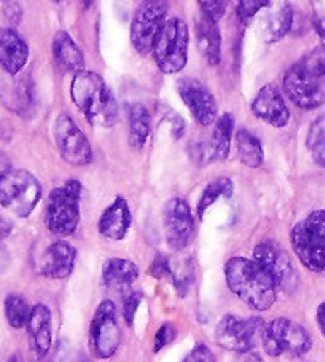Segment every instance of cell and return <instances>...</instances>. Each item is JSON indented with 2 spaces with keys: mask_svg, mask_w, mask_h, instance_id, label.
Instances as JSON below:
<instances>
[{
  "mask_svg": "<svg viewBox=\"0 0 325 362\" xmlns=\"http://www.w3.org/2000/svg\"><path fill=\"white\" fill-rule=\"evenodd\" d=\"M293 23V11L289 4H280L279 8H274L270 16L261 24L264 39L268 43L279 42L289 34Z\"/></svg>",
  "mask_w": 325,
  "mask_h": 362,
  "instance_id": "d4e9b609",
  "label": "cell"
},
{
  "mask_svg": "<svg viewBox=\"0 0 325 362\" xmlns=\"http://www.w3.org/2000/svg\"><path fill=\"white\" fill-rule=\"evenodd\" d=\"M150 274H153L155 278H165L171 274V267H170V260L165 255H156V259L153 260L152 267H150Z\"/></svg>",
  "mask_w": 325,
  "mask_h": 362,
  "instance_id": "8d00e7d4",
  "label": "cell"
},
{
  "mask_svg": "<svg viewBox=\"0 0 325 362\" xmlns=\"http://www.w3.org/2000/svg\"><path fill=\"white\" fill-rule=\"evenodd\" d=\"M177 91L195 120L203 127L217 122V101L212 91L196 78H180Z\"/></svg>",
  "mask_w": 325,
  "mask_h": 362,
  "instance_id": "9a60e30c",
  "label": "cell"
},
{
  "mask_svg": "<svg viewBox=\"0 0 325 362\" xmlns=\"http://www.w3.org/2000/svg\"><path fill=\"white\" fill-rule=\"evenodd\" d=\"M141 298H142V296L139 294V292H129V294L124 297V300H123V317H124V321H126L128 326H133L136 311L141 305Z\"/></svg>",
  "mask_w": 325,
  "mask_h": 362,
  "instance_id": "836d02e7",
  "label": "cell"
},
{
  "mask_svg": "<svg viewBox=\"0 0 325 362\" xmlns=\"http://www.w3.org/2000/svg\"><path fill=\"white\" fill-rule=\"evenodd\" d=\"M71 98L93 127L110 128L118 122V105L107 83L99 74L81 71L71 83Z\"/></svg>",
  "mask_w": 325,
  "mask_h": 362,
  "instance_id": "6da1fadb",
  "label": "cell"
},
{
  "mask_svg": "<svg viewBox=\"0 0 325 362\" xmlns=\"http://www.w3.org/2000/svg\"><path fill=\"white\" fill-rule=\"evenodd\" d=\"M153 58L165 74L180 72L189 58V26L180 18L166 20L153 45Z\"/></svg>",
  "mask_w": 325,
  "mask_h": 362,
  "instance_id": "8992f818",
  "label": "cell"
},
{
  "mask_svg": "<svg viewBox=\"0 0 325 362\" xmlns=\"http://www.w3.org/2000/svg\"><path fill=\"white\" fill-rule=\"evenodd\" d=\"M137 278H139V268L131 260L114 257L104 264L102 279L109 289L126 291Z\"/></svg>",
  "mask_w": 325,
  "mask_h": 362,
  "instance_id": "603a6c76",
  "label": "cell"
},
{
  "mask_svg": "<svg viewBox=\"0 0 325 362\" xmlns=\"http://www.w3.org/2000/svg\"><path fill=\"white\" fill-rule=\"evenodd\" d=\"M150 112L143 104H133L129 109V146L141 151L150 136Z\"/></svg>",
  "mask_w": 325,
  "mask_h": 362,
  "instance_id": "484cf974",
  "label": "cell"
},
{
  "mask_svg": "<svg viewBox=\"0 0 325 362\" xmlns=\"http://www.w3.org/2000/svg\"><path fill=\"white\" fill-rule=\"evenodd\" d=\"M265 322L260 317H251V320H240L233 315L225 316L218 322L215 330L217 343L223 349L233 351L237 354L251 353L261 343Z\"/></svg>",
  "mask_w": 325,
  "mask_h": 362,
  "instance_id": "ba28073f",
  "label": "cell"
},
{
  "mask_svg": "<svg viewBox=\"0 0 325 362\" xmlns=\"http://www.w3.org/2000/svg\"><path fill=\"white\" fill-rule=\"evenodd\" d=\"M306 71L311 72L312 76L325 80V45H319L314 49L305 56V58L300 61Z\"/></svg>",
  "mask_w": 325,
  "mask_h": 362,
  "instance_id": "4dcf8cb0",
  "label": "cell"
},
{
  "mask_svg": "<svg viewBox=\"0 0 325 362\" xmlns=\"http://www.w3.org/2000/svg\"><path fill=\"white\" fill-rule=\"evenodd\" d=\"M10 233H11V222L0 216V240L7 238Z\"/></svg>",
  "mask_w": 325,
  "mask_h": 362,
  "instance_id": "ab89813d",
  "label": "cell"
},
{
  "mask_svg": "<svg viewBox=\"0 0 325 362\" xmlns=\"http://www.w3.org/2000/svg\"><path fill=\"white\" fill-rule=\"evenodd\" d=\"M231 195H233V182H231L228 177H218L209 182L204 192L201 193V197H199V203L196 208L199 219H203L204 212L208 211L209 206L214 204L218 198H231Z\"/></svg>",
  "mask_w": 325,
  "mask_h": 362,
  "instance_id": "83f0119b",
  "label": "cell"
},
{
  "mask_svg": "<svg viewBox=\"0 0 325 362\" xmlns=\"http://www.w3.org/2000/svg\"><path fill=\"white\" fill-rule=\"evenodd\" d=\"M251 110L255 117L274 128H284L290 120V110L287 107L284 98L280 96L276 85L273 83L265 85L257 93Z\"/></svg>",
  "mask_w": 325,
  "mask_h": 362,
  "instance_id": "2e32d148",
  "label": "cell"
},
{
  "mask_svg": "<svg viewBox=\"0 0 325 362\" xmlns=\"http://www.w3.org/2000/svg\"><path fill=\"white\" fill-rule=\"evenodd\" d=\"M254 262L268 276L274 286L283 291H292L297 286V272L290 255L285 249L273 241H264L254 249Z\"/></svg>",
  "mask_w": 325,
  "mask_h": 362,
  "instance_id": "7c38bea8",
  "label": "cell"
},
{
  "mask_svg": "<svg viewBox=\"0 0 325 362\" xmlns=\"http://www.w3.org/2000/svg\"><path fill=\"white\" fill-rule=\"evenodd\" d=\"M167 4L166 2H143L136 10L131 23V43L137 53L148 54L153 52L156 37L166 23Z\"/></svg>",
  "mask_w": 325,
  "mask_h": 362,
  "instance_id": "30bf717a",
  "label": "cell"
},
{
  "mask_svg": "<svg viewBox=\"0 0 325 362\" xmlns=\"http://www.w3.org/2000/svg\"><path fill=\"white\" fill-rule=\"evenodd\" d=\"M30 311L32 308L29 307L26 298L18 294H10L5 298V316L11 327L23 329L28 326Z\"/></svg>",
  "mask_w": 325,
  "mask_h": 362,
  "instance_id": "f1b7e54d",
  "label": "cell"
},
{
  "mask_svg": "<svg viewBox=\"0 0 325 362\" xmlns=\"http://www.w3.org/2000/svg\"><path fill=\"white\" fill-rule=\"evenodd\" d=\"M162 216L167 245L174 251H182L195 238V219L189 203L184 198L174 197L165 204Z\"/></svg>",
  "mask_w": 325,
  "mask_h": 362,
  "instance_id": "5bb4252c",
  "label": "cell"
},
{
  "mask_svg": "<svg viewBox=\"0 0 325 362\" xmlns=\"http://www.w3.org/2000/svg\"><path fill=\"white\" fill-rule=\"evenodd\" d=\"M77 251L67 241H54L43 252L39 262V273L52 279L67 278L73 272Z\"/></svg>",
  "mask_w": 325,
  "mask_h": 362,
  "instance_id": "e0dca14e",
  "label": "cell"
},
{
  "mask_svg": "<svg viewBox=\"0 0 325 362\" xmlns=\"http://www.w3.org/2000/svg\"><path fill=\"white\" fill-rule=\"evenodd\" d=\"M316 320H317L319 330H321L322 335H324V339H325V302H322V303L317 307Z\"/></svg>",
  "mask_w": 325,
  "mask_h": 362,
  "instance_id": "f35d334b",
  "label": "cell"
},
{
  "mask_svg": "<svg viewBox=\"0 0 325 362\" xmlns=\"http://www.w3.org/2000/svg\"><path fill=\"white\" fill-rule=\"evenodd\" d=\"M42 198V185L32 173L7 168L0 173V204L18 217H29Z\"/></svg>",
  "mask_w": 325,
  "mask_h": 362,
  "instance_id": "277c9868",
  "label": "cell"
},
{
  "mask_svg": "<svg viewBox=\"0 0 325 362\" xmlns=\"http://www.w3.org/2000/svg\"><path fill=\"white\" fill-rule=\"evenodd\" d=\"M235 139L237 157H240L241 163L249 168H259L264 161V148H261V144L257 137L246 129H240Z\"/></svg>",
  "mask_w": 325,
  "mask_h": 362,
  "instance_id": "4316f807",
  "label": "cell"
},
{
  "mask_svg": "<svg viewBox=\"0 0 325 362\" xmlns=\"http://www.w3.org/2000/svg\"><path fill=\"white\" fill-rule=\"evenodd\" d=\"M284 91L287 98L303 110L321 107L325 103V82L297 62L284 76Z\"/></svg>",
  "mask_w": 325,
  "mask_h": 362,
  "instance_id": "8fae6325",
  "label": "cell"
},
{
  "mask_svg": "<svg viewBox=\"0 0 325 362\" xmlns=\"http://www.w3.org/2000/svg\"><path fill=\"white\" fill-rule=\"evenodd\" d=\"M292 247L309 272L325 270V209L312 211L297 222L290 232Z\"/></svg>",
  "mask_w": 325,
  "mask_h": 362,
  "instance_id": "3957f363",
  "label": "cell"
},
{
  "mask_svg": "<svg viewBox=\"0 0 325 362\" xmlns=\"http://www.w3.org/2000/svg\"><path fill=\"white\" fill-rule=\"evenodd\" d=\"M233 362H264V361H261V358H260L259 354H255V353L251 351V353L240 354Z\"/></svg>",
  "mask_w": 325,
  "mask_h": 362,
  "instance_id": "60d3db41",
  "label": "cell"
},
{
  "mask_svg": "<svg viewBox=\"0 0 325 362\" xmlns=\"http://www.w3.org/2000/svg\"><path fill=\"white\" fill-rule=\"evenodd\" d=\"M122 341L117 308L112 300H104L93 316L90 327V348L98 359H109L117 353Z\"/></svg>",
  "mask_w": 325,
  "mask_h": 362,
  "instance_id": "9c48e42d",
  "label": "cell"
},
{
  "mask_svg": "<svg viewBox=\"0 0 325 362\" xmlns=\"http://www.w3.org/2000/svg\"><path fill=\"white\" fill-rule=\"evenodd\" d=\"M81 362H86V361H81Z\"/></svg>",
  "mask_w": 325,
  "mask_h": 362,
  "instance_id": "ee69618b",
  "label": "cell"
},
{
  "mask_svg": "<svg viewBox=\"0 0 325 362\" xmlns=\"http://www.w3.org/2000/svg\"><path fill=\"white\" fill-rule=\"evenodd\" d=\"M166 122L170 123V128H171V134L174 139H180L185 131V123L182 120V117L179 114H174V112H167L166 115Z\"/></svg>",
  "mask_w": 325,
  "mask_h": 362,
  "instance_id": "74e56055",
  "label": "cell"
},
{
  "mask_svg": "<svg viewBox=\"0 0 325 362\" xmlns=\"http://www.w3.org/2000/svg\"><path fill=\"white\" fill-rule=\"evenodd\" d=\"M54 141L66 163L72 166H85L93 160V148L88 137L66 114L56 118Z\"/></svg>",
  "mask_w": 325,
  "mask_h": 362,
  "instance_id": "4fadbf2b",
  "label": "cell"
},
{
  "mask_svg": "<svg viewBox=\"0 0 325 362\" xmlns=\"http://www.w3.org/2000/svg\"><path fill=\"white\" fill-rule=\"evenodd\" d=\"M225 276L231 292L254 310L266 311L276 302L278 287L254 260L231 257L225 265Z\"/></svg>",
  "mask_w": 325,
  "mask_h": 362,
  "instance_id": "7a4b0ae2",
  "label": "cell"
},
{
  "mask_svg": "<svg viewBox=\"0 0 325 362\" xmlns=\"http://www.w3.org/2000/svg\"><path fill=\"white\" fill-rule=\"evenodd\" d=\"M131 211L128 202L123 197H117L107 209L102 212L98 222V230L104 238L120 241L128 235L131 227Z\"/></svg>",
  "mask_w": 325,
  "mask_h": 362,
  "instance_id": "ffe728a7",
  "label": "cell"
},
{
  "mask_svg": "<svg viewBox=\"0 0 325 362\" xmlns=\"http://www.w3.org/2000/svg\"><path fill=\"white\" fill-rule=\"evenodd\" d=\"M233 129H235V117L233 114H223L217 118L214 123V129H212L211 139L206 142L208 147L209 160L212 161H225L230 155L231 139H233Z\"/></svg>",
  "mask_w": 325,
  "mask_h": 362,
  "instance_id": "7402d4cb",
  "label": "cell"
},
{
  "mask_svg": "<svg viewBox=\"0 0 325 362\" xmlns=\"http://www.w3.org/2000/svg\"><path fill=\"white\" fill-rule=\"evenodd\" d=\"M80 195L81 184L75 179L52 190L45 212V223L49 232L59 236L75 233L80 222Z\"/></svg>",
  "mask_w": 325,
  "mask_h": 362,
  "instance_id": "5b68a950",
  "label": "cell"
},
{
  "mask_svg": "<svg viewBox=\"0 0 325 362\" xmlns=\"http://www.w3.org/2000/svg\"><path fill=\"white\" fill-rule=\"evenodd\" d=\"M199 7H201V11L204 16H208L211 21L217 23L218 20H222L225 13H227L228 4L220 2V0H214V2H212V0L211 2H206V0H203V2H199Z\"/></svg>",
  "mask_w": 325,
  "mask_h": 362,
  "instance_id": "d6a6232c",
  "label": "cell"
},
{
  "mask_svg": "<svg viewBox=\"0 0 325 362\" xmlns=\"http://www.w3.org/2000/svg\"><path fill=\"white\" fill-rule=\"evenodd\" d=\"M29 345L35 359H42L52 348V313L45 305H35L28 322Z\"/></svg>",
  "mask_w": 325,
  "mask_h": 362,
  "instance_id": "ac0fdd59",
  "label": "cell"
},
{
  "mask_svg": "<svg viewBox=\"0 0 325 362\" xmlns=\"http://www.w3.org/2000/svg\"><path fill=\"white\" fill-rule=\"evenodd\" d=\"M8 362H24V359H23V356L20 353H16V354L11 356V358L8 359Z\"/></svg>",
  "mask_w": 325,
  "mask_h": 362,
  "instance_id": "7bdbcfd3",
  "label": "cell"
},
{
  "mask_svg": "<svg viewBox=\"0 0 325 362\" xmlns=\"http://www.w3.org/2000/svg\"><path fill=\"white\" fill-rule=\"evenodd\" d=\"M308 147L316 163L325 168V117L312 123L308 134Z\"/></svg>",
  "mask_w": 325,
  "mask_h": 362,
  "instance_id": "f546056e",
  "label": "cell"
},
{
  "mask_svg": "<svg viewBox=\"0 0 325 362\" xmlns=\"http://www.w3.org/2000/svg\"><path fill=\"white\" fill-rule=\"evenodd\" d=\"M53 54L58 66L64 69L66 72L78 74L83 69V53L80 52L77 43L73 42L66 30L56 33L53 39Z\"/></svg>",
  "mask_w": 325,
  "mask_h": 362,
  "instance_id": "cb8c5ba5",
  "label": "cell"
},
{
  "mask_svg": "<svg viewBox=\"0 0 325 362\" xmlns=\"http://www.w3.org/2000/svg\"><path fill=\"white\" fill-rule=\"evenodd\" d=\"M174 339H176V329L172 327V324H162L155 335V353H158L160 349L170 345Z\"/></svg>",
  "mask_w": 325,
  "mask_h": 362,
  "instance_id": "e575fe53",
  "label": "cell"
},
{
  "mask_svg": "<svg viewBox=\"0 0 325 362\" xmlns=\"http://www.w3.org/2000/svg\"><path fill=\"white\" fill-rule=\"evenodd\" d=\"M184 362H215V358L208 346L198 345L191 349Z\"/></svg>",
  "mask_w": 325,
  "mask_h": 362,
  "instance_id": "d590c367",
  "label": "cell"
},
{
  "mask_svg": "<svg viewBox=\"0 0 325 362\" xmlns=\"http://www.w3.org/2000/svg\"><path fill=\"white\" fill-rule=\"evenodd\" d=\"M195 37L198 52L211 66H217L222 53V37L217 23L211 21L204 15L198 16L195 21Z\"/></svg>",
  "mask_w": 325,
  "mask_h": 362,
  "instance_id": "44dd1931",
  "label": "cell"
},
{
  "mask_svg": "<svg viewBox=\"0 0 325 362\" xmlns=\"http://www.w3.org/2000/svg\"><path fill=\"white\" fill-rule=\"evenodd\" d=\"M8 264H10V255L7 252V249L0 245V272H4L5 268L8 267Z\"/></svg>",
  "mask_w": 325,
  "mask_h": 362,
  "instance_id": "b9f144b4",
  "label": "cell"
},
{
  "mask_svg": "<svg viewBox=\"0 0 325 362\" xmlns=\"http://www.w3.org/2000/svg\"><path fill=\"white\" fill-rule=\"evenodd\" d=\"M271 2H257V0H242V2L237 4L236 13L240 21L242 24H247L252 18L259 13L261 8L270 7Z\"/></svg>",
  "mask_w": 325,
  "mask_h": 362,
  "instance_id": "1f68e13d",
  "label": "cell"
},
{
  "mask_svg": "<svg viewBox=\"0 0 325 362\" xmlns=\"http://www.w3.org/2000/svg\"><path fill=\"white\" fill-rule=\"evenodd\" d=\"M29 47L15 29H0V66L10 76H16L26 66Z\"/></svg>",
  "mask_w": 325,
  "mask_h": 362,
  "instance_id": "d6986e66",
  "label": "cell"
},
{
  "mask_svg": "<svg viewBox=\"0 0 325 362\" xmlns=\"http://www.w3.org/2000/svg\"><path fill=\"white\" fill-rule=\"evenodd\" d=\"M260 345L270 356H302L309 351L312 340L308 330L300 326L298 322L278 317V320L265 324Z\"/></svg>",
  "mask_w": 325,
  "mask_h": 362,
  "instance_id": "52a82bcc",
  "label": "cell"
}]
</instances>
